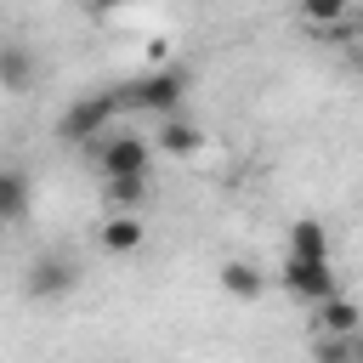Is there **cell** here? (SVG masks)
<instances>
[{"label": "cell", "instance_id": "9a60e30c", "mask_svg": "<svg viewBox=\"0 0 363 363\" xmlns=\"http://www.w3.org/2000/svg\"><path fill=\"white\" fill-rule=\"evenodd\" d=\"M352 28H357V34H363V6H357V17H352Z\"/></svg>", "mask_w": 363, "mask_h": 363}, {"label": "cell", "instance_id": "7a4b0ae2", "mask_svg": "<svg viewBox=\"0 0 363 363\" xmlns=\"http://www.w3.org/2000/svg\"><path fill=\"white\" fill-rule=\"evenodd\" d=\"M79 153L96 164L102 182L108 176H153V136H136V130H102Z\"/></svg>", "mask_w": 363, "mask_h": 363}, {"label": "cell", "instance_id": "6da1fadb", "mask_svg": "<svg viewBox=\"0 0 363 363\" xmlns=\"http://www.w3.org/2000/svg\"><path fill=\"white\" fill-rule=\"evenodd\" d=\"M187 68L182 62H164V68H153V74H136V79H125V85H113V96H119V113H176L182 108V96H187Z\"/></svg>", "mask_w": 363, "mask_h": 363}, {"label": "cell", "instance_id": "e0dca14e", "mask_svg": "<svg viewBox=\"0 0 363 363\" xmlns=\"http://www.w3.org/2000/svg\"><path fill=\"white\" fill-rule=\"evenodd\" d=\"M91 6H102V0H91Z\"/></svg>", "mask_w": 363, "mask_h": 363}, {"label": "cell", "instance_id": "5b68a950", "mask_svg": "<svg viewBox=\"0 0 363 363\" xmlns=\"http://www.w3.org/2000/svg\"><path fill=\"white\" fill-rule=\"evenodd\" d=\"M278 284H284L295 301H306V306L340 289V284H335V267H329V255H284V272H278Z\"/></svg>", "mask_w": 363, "mask_h": 363}, {"label": "cell", "instance_id": "5bb4252c", "mask_svg": "<svg viewBox=\"0 0 363 363\" xmlns=\"http://www.w3.org/2000/svg\"><path fill=\"white\" fill-rule=\"evenodd\" d=\"M352 11V0H301V17H306V28H323V23H340Z\"/></svg>", "mask_w": 363, "mask_h": 363}, {"label": "cell", "instance_id": "3957f363", "mask_svg": "<svg viewBox=\"0 0 363 363\" xmlns=\"http://www.w3.org/2000/svg\"><path fill=\"white\" fill-rule=\"evenodd\" d=\"M113 113H119V96H113V91H85V96H74V102L62 108L57 142H62V147H85V142H96V136L113 125Z\"/></svg>", "mask_w": 363, "mask_h": 363}, {"label": "cell", "instance_id": "8fae6325", "mask_svg": "<svg viewBox=\"0 0 363 363\" xmlns=\"http://www.w3.org/2000/svg\"><path fill=\"white\" fill-rule=\"evenodd\" d=\"M221 289H227L233 301H261L267 278H261L255 261H221Z\"/></svg>", "mask_w": 363, "mask_h": 363}, {"label": "cell", "instance_id": "7c38bea8", "mask_svg": "<svg viewBox=\"0 0 363 363\" xmlns=\"http://www.w3.org/2000/svg\"><path fill=\"white\" fill-rule=\"evenodd\" d=\"M289 255H329V227L312 221V216H301L289 227Z\"/></svg>", "mask_w": 363, "mask_h": 363}, {"label": "cell", "instance_id": "4fadbf2b", "mask_svg": "<svg viewBox=\"0 0 363 363\" xmlns=\"http://www.w3.org/2000/svg\"><path fill=\"white\" fill-rule=\"evenodd\" d=\"M108 204L113 210H142L147 204V176H108Z\"/></svg>", "mask_w": 363, "mask_h": 363}, {"label": "cell", "instance_id": "52a82bcc", "mask_svg": "<svg viewBox=\"0 0 363 363\" xmlns=\"http://www.w3.org/2000/svg\"><path fill=\"white\" fill-rule=\"evenodd\" d=\"M102 250L108 255H136L142 250V238H147V227H142V210H113L108 221H102Z\"/></svg>", "mask_w": 363, "mask_h": 363}, {"label": "cell", "instance_id": "ba28073f", "mask_svg": "<svg viewBox=\"0 0 363 363\" xmlns=\"http://www.w3.org/2000/svg\"><path fill=\"white\" fill-rule=\"evenodd\" d=\"M153 147H159V153H176V159H187V153H199V147H204V130H199L193 119H182V108H176V113H164V119H159V130H153Z\"/></svg>", "mask_w": 363, "mask_h": 363}, {"label": "cell", "instance_id": "9c48e42d", "mask_svg": "<svg viewBox=\"0 0 363 363\" xmlns=\"http://www.w3.org/2000/svg\"><path fill=\"white\" fill-rule=\"evenodd\" d=\"M312 329H318V335H352V329H363V312L335 289V295L312 301Z\"/></svg>", "mask_w": 363, "mask_h": 363}, {"label": "cell", "instance_id": "2e32d148", "mask_svg": "<svg viewBox=\"0 0 363 363\" xmlns=\"http://www.w3.org/2000/svg\"><path fill=\"white\" fill-rule=\"evenodd\" d=\"M102 6H136V0H102Z\"/></svg>", "mask_w": 363, "mask_h": 363}, {"label": "cell", "instance_id": "30bf717a", "mask_svg": "<svg viewBox=\"0 0 363 363\" xmlns=\"http://www.w3.org/2000/svg\"><path fill=\"white\" fill-rule=\"evenodd\" d=\"M28 216V176L17 164H0V227Z\"/></svg>", "mask_w": 363, "mask_h": 363}, {"label": "cell", "instance_id": "8992f818", "mask_svg": "<svg viewBox=\"0 0 363 363\" xmlns=\"http://www.w3.org/2000/svg\"><path fill=\"white\" fill-rule=\"evenodd\" d=\"M34 74H40L34 51L17 45V40H0V91L6 96H28L34 91Z\"/></svg>", "mask_w": 363, "mask_h": 363}, {"label": "cell", "instance_id": "277c9868", "mask_svg": "<svg viewBox=\"0 0 363 363\" xmlns=\"http://www.w3.org/2000/svg\"><path fill=\"white\" fill-rule=\"evenodd\" d=\"M74 289H79V267H74V255H62V250L34 255L28 272H23V295H28V301H62V295H74Z\"/></svg>", "mask_w": 363, "mask_h": 363}]
</instances>
